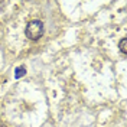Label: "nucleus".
I'll use <instances>...</instances> for the list:
<instances>
[{
    "mask_svg": "<svg viewBox=\"0 0 127 127\" xmlns=\"http://www.w3.org/2000/svg\"><path fill=\"white\" fill-rule=\"evenodd\" d=\"M1 127H6V126H1Z\"/></svg>",
    "mask_w": 127,
    "mask_h": 127,
    "instance_id": "20e7f679",
    "label": "nucleus"
},
{
    "mask_svg": "<svg viewBox=\"0 0 127 127\" xmlns=\"http://www.w3.org/2000/svg\"><path fill=\"white\" fill-rule=\"evenodd\" d=\"M25 74H26V68H25V66H17V68H16V71H15V78L16 79L22 78Z\"/></svg>",
    "mask_w": 127,
    "mask_h": 127,
    "instance_id": "f03ea898",
    "label": "nucleus"
},
{
    "mask_svg": "<svg viewBox=\"0 0 127 127\" xmlns=\"http://www.w3.org/2000/svg\"><path fill=\"white\" fill-rule=\"evenodd\" d=\"M25 33H26V38L31 40L39 39L40 36L43 35V23L40 20H38V19L36 20H31L28 23V26H26Z\"/></svg>",
    "mask_w": 127,
    "mask_h": 127,
    "instance_id": "f257e3e1",
    "label": "nucleus"
},
{
    "mask_svg": "<svg viewBox=\"0 0 127 127\" xmlns=\"http://www.w3.org/2000/svg\"><path fill=\"white\" fill-rule=\"evenodd\" d=\"M119 48H120V51H121V52L126 55V54H127V39H126V38H123V39L120 40Z\"/></svg>",
    "mask_w": 127,
    "mask_h": 127,
    "instance_id": "7ed1b4c3",
    "label": "nucleus"
}]
</instances>
